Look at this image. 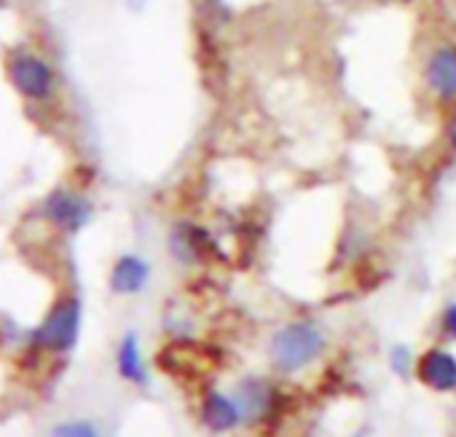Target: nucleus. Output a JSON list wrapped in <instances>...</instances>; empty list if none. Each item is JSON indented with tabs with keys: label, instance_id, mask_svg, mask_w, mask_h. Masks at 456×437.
Listing matches in <instances>:
<instances>
[{
	"label": "nucleus",
	"instance_id": "nucleus-14",
	"mask_svg": "<svg viewBox=\"0 0 456 437\" xmlns=\"http://www.w3.org/2000/svg\"><path fill=\"white\" fill-rule=\"evenodd\" d=\"M440 328H443V336L448 341H456V303H448L445 306L443 320H440Z\"/></svg>",
	"mask_w": 456,
	"mask_h": 437
},
{
	"label": "nucleus",
	"instance_id": "nucleus-3",
	"mask_svg": "<svg viewBox=\"0 0 456 437\" xmlns=\"http://www.w3.org/2000/svg\"><path fill=\"white\" fill-rule=\"evenodd\" d=\"M9 76H12V84L17 86V92L25 94L28 100H46L52 94V89H54L52 68L36 54L12 57Z\"/></svg>",
	"mask_w": 456,
	"mask_h": 437
},
{
	"label": "nucleus",
	"instance_id": "nucleus-7",
	"mask_svg": "<svg viewBox=\"0 0 456 437\" xmlns=\"http://www.w3.org/2000/svg\"><path fill=\"white\" fill-rule=\"evenodd\" d=\"M199 413H201V424L215 434L232 432L245 421L234 394H223V392H207Z\"/></svg>",
	"mask_w": 456,
	"mask_h": 437
},
{
	"label": "nucleus",
	"instance_id": "nucleus-5",
	"mask_svg": "<svg viewBox=\"0 0 456 437\" xmlns=\"http://www.w3.org/2000/svg\"><path fill=\"white\" fill-rule=\"evenodd\" d=\"M424 84L440 102L456 100V46H437L424 62Z\"/></svg>",
	"mask_w": 456,
	"mask_h": 437
},
{
	"label": "nucleus",
	"instance_id": "nucleus-8",
	"mask_svg": "<svg viewBox=\"0 0 456 437\" xmlns=\"http://www.w3.org/2000/svg\"><path fill=\"white\" fill-rule=\"evenodd\" d=\"M234 400H237L245 421H261V418H266L274 410L277 392L266 381H261V378H245V381L237 384Z\"/></svg>",
	"mask_w": 456,
	"mask_h": 437
},
{
	"label": "nucleus",
	"instance_id": "nucleus-2",
	"mask_svg": "<svg viewBox=\"0 0 456 437\" xmlns=\"http://www.w3.org/2000/svg\"><path fill=\"white\" fill-rule=\"evenodd\" d=\"M78 328H81V306L76 298H65L49 312L44 325L36 330V341L49 352H70L78 341Z\"/></svg>",
	"mask_w": 456,
	"mask_h": 437
},
{
	"label": "nucleus",
	"instance_id": "nucleus-4",
	"mask_svg": "<svg viewBox=\"0 0 456 437\" xmlns=\"http://www.w3.org/2000/svg\"><path fill=\"white\" fill-rule=\"evenodd\" d=\"M416 378L440 394H456V354L443 346H429L421 352L413 368Z\"/></svg>",
	"mask_w": 456,
	"mask_h": 437
},
{
	"label": "nucleus",
	"instance_id": "nucleus-1",
	"mask_svg": "<svg viewBox=\"0 0 456 437\" xmlns=\"http://www.w3.org/2000/svg\"><path fill=\"white\" fill-rule=\"evenodd\" d=\"M325 349V336L312 322H288L269 341L272 365L280 373H298L320 360Z\"/></svg>",
	"mask_w": 456,
	"mask_h": 437
},
{
	"label": "nucleus",
	"instance_id": "nucleus-10",
	"mask_svg": "<svg viewBox=\"0 0 456 437\" xmlns=\"http://www.w3.org/2000/svg\"><path fill=\"white\" fill-rule=\"evenodd\" d=\"M151 279V266L148 261L137 258V255H121L110 271V287L118 295H134L140 293Z\"/></svg>",
	"mask_w": 456,
	"mask_h": 437
},
{
	"label": "nucleus",
	"instance_id": "nucleus-6",
	"mask_svg": "<svg viewBox=\"0 0 456 437\" xmlns=\"http://www.w3.org/2000/svg\"><path fill=\"white\" fill-rule=\"evenodd\" d=\"M44 214H46V221H52V223L60 226V229L78 231L81 226H86V221L92 217V204H89L84 196L60 188V190H54V193L46 198Z\"/></svg>",
	"mask_w": 456,
	"mask_h": 437
},
{
	"label": "nucleus",
	"instance_id": "nucleus-11",
	"mask_svg": "<svg viewBox=\"0 0 456 437\" xmlns=\"http://www.w3.org/2000/svg\"><path fill=\"white\" fill-rule=\"evenodd\" d=\"M116 368L121 373V378L132 381V384H145L148 373H145V362L140 354V341L134 333H126L124 341L118 344V354H116Z\"/></svg>",
	"mask_w": 456,
	"mask_h": 437
},
{
	"label": "nucleus",
	"instance_id": "nucleus-13",
	"mask_svg": "<svg viewBox=\"0 0 456 437\" xmlns=\"http://www.w3.org/2000/svg\"><path fill=\"white\" fill-rule=\"evenodd\" d=\"M389 365L397 376H408L411 373V354L405 346H395L392 354H389Z\"/></svg>",
	"mask_w": 456,
	"mask_h": 437
},
{
	"label": "nucleus",
	"instance_id": "nucleus-12",
	"mask_svg": "<svg viewBox=\"0 0 456 437\" xmlns=\"http://www.w3.org/2000/svg\"><path fill=\"white\" fill-rule=\"evenodd\" d=\"M49 437H100V432L92 421H65L54 426Z\"/></svg>",
	"mask_w": 456,
	"mask_h": 437
},
{
	"label": "nucleus",
	"instance_id": "nucleus-9",
	"mask_svg": "<svg viewBox=\"0 0 456 437\" xmlns=\"http://www.w3.org/2000/svg\"><path fill=\"white\" fill-rule=\"evenodd\" d=\"M212 250V237L207 229L193 226V223H177L169 234V253L180 263H196L204 258V253Z\"/></svg>",
	"mask_w": 456,
	"mask_h": 437
}]
</instances>
